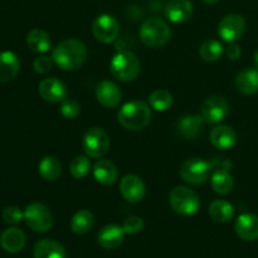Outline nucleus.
<instances>
[{"label": "nucleus", "instance_id": "37", "mask_svg": "<svg viewBox=\"0 0 258 258\" xmlns=\"http://www.w3.org/2000/svg\"><path fill=\"white\" fill-rule=\"evenodd\" d=\"M212 168L218 170V169H223V170H229L232 168V163L229 160H226V159L222 158H216L211 161Z\"/></svg>", "mask_w": 258, "mask_h": 258}, {"label": "nucleus", "instance_id": "8", "mask_svg": "<svg viewBox=\"0 0 258 258\" xmlns=\"http://www.w3.org/2000/svg\"><path fill=\"white\" fill-rule=\"evenodd\" d=\"M82 146L90 158H102L110 149V138L102 128L92 127L83 136Z\"/></svg>", "mask_w": 258, "mask_h": 258}, {"label": "nucleus", "instance_id": "25", "mask_svg": "<svg viewBox=\"0 0 258 258\" xmlns=\"http://www.w3.org/2000/svg\"><path fill=\"white\" fill-rule=\"evenodd\" d=\"M202 122H203V118L202 116L197 115H188L181 117L180 120L176 123V128H178V133L180 134L183 138L191 139L196 138L198 135L199 130H201Z\"/></svg>", "mask_w": 258, "mask_h": 258}, {"label": "nucleus", "instance_id": "2", "mask_svg": "<svg viewBox=\"0 0 258 258\" xmlns=\"http://www.w3.org/2000/svg\"><path fill=\"white\" fill-rule=\"evenodd\" d=\"M118 122L125 128L139 131L145 128L151 120L150 107L143 101H133L121 107L118 111Z\"/></svg>", "mask_w": 258, "mask_h": 258}, {"label": "nucleus", "instance_id": "14", "mask_svg": "<svg viewBox=\"0 0 258 258\" xmlns=\"http://www.w3.org/2000/svg\"><path fill=\"white\" fill-rule=\"evenodd\" d=\"M120 191L126 201L138 203L145 197V184L138 175H126L120 183Z\"/></svg>", "mask_w": 258, "mask_h": 258}, {"label": "nucleus", "instance_id": "23", "mask_svg": "<svg viewBox=\"0 0 258 258\" xmlns=\"http://www.w3.org/2000/svg\"><path fill=\"white\" fill-rule=\"evenodd\" d=\"M19 59L13 52L0 53V82H9L14 80L19 72Z\"/></svg>", "mask_w": 258, "mask_h": 258}, {"label": "nucleus", "instance_id": "19", "mask_svg": "<svg viewBox=\"0 0 258 258\" xmlns=\"http://www.w3.org/2000/svg\"><path fill=\"white\" fill-rule=\"evenodd\" d=\"M95 179L102 185H112L117 181L118 170L115 164L110 160H100L93 168Z\"/></svg>", "mask_w": 258, "mask_h": 258}, {"label": "nucleus", "instance_id": "6", "mask_svg": "<svg viewBox=\"0 0 258 258\" xmlns=\"http://www.w3.org/2000/svg\"><path fill=\"white\" fill-rule=\"evenodd\" d=\"M24 221L32 231L45 233L53 226V214L44 204L32 203L25 208Z\"/></svg>", "mask_w": 258, "mask_h": 258}, {"label": "nucleus", "instance_id": "20", "mask_svg": "<svg viewBox=\"0 0 258 258\" xmlns=\"http://www.w3.org/2000/svg\"><path fill=\"white\" fill-rule=\"evenodd\" d=\"M209 140L218 149H231L237 141V134L229 126H217L211 131Z\"/></svg>", "mask_w": 258, "mask_h": 258}, {"label": "nucleus", "instance_id": "3", "mask_svg": "<svg viewBox=\"0 0 258 258\" xmlns=\"http://www.w3.org/2000/svg\"><path fill=\"white\" fill-rule=\"evenodd\" d=\"M140 39L148 47H161L170 39V28L164 20L159 18H150L145 20L140 28Z\"/></svg>", "mask_w": 258, "mask_h": 258}, {"label": "nucleus", "instance_id": "12", "mask_svg": "<svg viewBox=\"0 0 258 258\" xmlns=\"http://www.w3.org/2000/svg\"><path fill=\"white\" fill-rule=\"evenodd\" d=\"M40 97L44 101L50 103L62 102L67 97V87L62 81L57 80V78H45L40 82L39 88Z\"/></svg>", "mask_w": 258, "mask_h": 258}, {"label": "nucleus", "instance_id": "17", "mask_svg": "<svg viewBox=\"0 0 258 258\" xmlns=\"http://www.w3.org/2000/svg\"><path fill=\"white\" fill-rule=\"evenodd\" d=\"M165 14L170 22L185 23L193 15V4L190 0H170L166 4Z\"/></svg>", "mask_w": 258, "mask_h": 258}, {"label": "nucleus", "instance_id": "31", "mask_svg": "<svg viewBox=\"0 0 258 258\" xmlns=\"http://www.w3.org/2000/svg\"><path fill=\"white\" fill-rule=\"evenodd\" d=\"M149 102H150V106L154 110L163 112V111L169 110L171 107L173 96L166 90H155L149 96Z\"/></svg>", "mask_w": 258, "mask_h": 258}, {"label": "nucleus", "instance_id": "9", "mask_svg": "<svg viewBox=\"0 0 258 258\" xmlns=\"http://www.w3.org/2000/svg\"><path fill=\"white\" fill-rule=\"evenodd\" d=\"M92 32L96 39L103 44H108L116 40L120 33V25L117 20L108 14L98 15L93 22Z\"/></svg>", "mask_w": 258, "mask_h": 258}, {"label": "nucleus", "instance_id": "35", "mask_svg": "<svg viewBox=\"0 0 258 258\" xmlns=\"http://www.w3.org/2000/svg\"><path fill=\"white\" fill-rule=\"evenodd\" d=\"M122 228L126 234H136L144 228V221L138 216H131L123 221Z\"/></svg>", "mask_w": 258, "mask_h": 258}, {"label": "nucleus", "instance_id": "36", "mask_svg": "<svg viewBox=\"0 0 258 258\" xmlns=\"http://www.w3.org/2000/svg\"><path fill=\"white\" fill-rule=\"evenodd\" d=\"M53 58L47 57V55H42V57H38L37 59L33 63V68L37 73H47L52 70L53 67Z\"/></svg>", "mask_w": 258, "mask_h": 258}, {"label": "nucleus", "instance_id": "26", "mask_svg": "<svg viewBox=\"0 0 258 258\" xmlns=\"http://www.w3.org/2000/svg\"><path fill=\"white\" fill-rule=\"evenodd\" d=\"M93 214L87 209L78 211L71 219V231L77 236H83L88 233L93 227Z\"/></svg>", "mask_w": 258, "mask_h": 258}, {"label": "nucleus", "instance_id": "7", "mask_svg": "<svg viewBox=\"0 0 258 258\" xmlns=\"http://www.w3.org/2000/svg\"><path fill=\"white\" fill-rule=\"evenodd\" d=\"M212 168L211 163L199 158L188 159L180 166V176L185 183L190 185H201L206 183L211 176Z\"/></svg>", "mask_w": 258, "mask_h": 258}, {"label": "nucleus", "instance_id": "24", "mask_svg": "<svg viewBox=\"0 0 258 258\" xmlns=\"http://www.w3.org/2000/svg\"><path fill=\"white\" fill-rule=\"evenodd\" d=\"M209 216L213 221L218 223H226L231 221L234 216V208L229 202L223 201V199H217L212 202L209 206Z\"/></svg>", "mask_w": 258, "mask_h": 258}, {"label": "nucleus", "instance_id": "28", "mask_svg": "<svg viewBox=\"0 0 258 258\" xmlns=\"http://www.w3.org/2000/svg\"><path fill=\"white\" fill-rule=\"evenodd\" d=\"M60 173H62V164L55 156H45L39 163V174L44 180H57Z\"/></svg>", "mask_w": 258, "mask_h": 258}, {"label": "nucleus", "instance_id": "21", "mask_svg": "<svg viewBox=\"0 0 258 258\" xmlns=\"http://www.w3.org/2000/svg\"><path fill=\"white\" fill-rule=\"evenodd\" d=\"M236 87L243 95L258 92V68H247L236 77Z\"/></svg>", "mask_w": 258, "mask_h": 258}, {"label": "nucleus", "instance_id": "10", "mask_svg": "<svg viewBox=\"0 0 258 258\" xmlns=\"http://www.w3.org/2000/svg\"><path fill=\"white\" fill-rule=\"evenodd\" d=\"M229 112L228 102L223 97L219 96H213L204 101L202 106V118L207 123H219L227 117Z\"/></svg>", "mask_w": 258, "mask_h": 258}, {"label": "nucleus", "instance_id": "11", "mask_svg": "<svg viewBox=\"0 0 258 258\" xmlns=\"http://www.w3.org/2000/svg\"><path fill=\"white\" fill-rule=\"evenodd\" d=\"M246 30V20L239 14L226 15L218 25V34L228 43L236 42Z\"/></svg>", "mask_w": 258, "mask_h": 258}, {"label": "nucleus", "instance_id": "1", "mask_svg": "<svg viewBox=\"0 0 258 258\" xmlns=\"http://www.w3.org/2000/svg\"><path fill=\"white\" fill-rule=\"evenodd\" d=\"M58 67L64 71L78 70L87 58V49L82 42L77 39H67L55 47L52 54Z\"/></svg>", "mask_w": 258, "mask_h": 258}, {"label": "nucleus", "instance_id": "16", "mask_svg": "<svg viewBox=\"0 0 258 258\" xmlns=\"http://www.w3.org/2000/svg\"><path fill=\"white\" fill-rule=\"evenodd\" d=\"M236 233L246 242L258 241V217L254 214H242L237 218Z\"/></svg>", "mask_w": 258, "mask_h": 258}, {"label": "nucleus", "instance_id": "18", "mask_svg": "<svg viewBox=\"0 0 258 258\" xmlns=\"http://www.w3.org/2000/svg\"><path fill=\"white\" fill-rule=\"evenodd\" d=\"M25 238L24 232L20 231L19 228H8L0 236V246L8 253H19L25 246Z\"/></svg>", "mask_w": 258, "mask_h": 258}, {"label": "nucleus", "instance_id": "32", "mask_svg": "<svg viewBox=\"0 0 258 258\" xmlns=\"http://www.w3.org/2000/svg\"><path fill=\"white\" fill-rule=\"evenodd\" d=\"M91 163L86 156H76L70 164L71 175L75 179H83L90 173Z\"/></svg>", "mask_w": 258, "mask_h": 258}, {"label": "nucleus", "instance_id": "38", "mask_svg": "<svg viewBox=\"0 0 258 258\" xmlns=\"http://www.w3.org/2000/svg\"><path fill=\"white\" fill-rule=\"evenodd\" d=\"M226 54H227V57L229 58V59L237 60L239 57H241V54H242L241 48H239L237 44H234V43H231V44H229V47L227 48Z\"/></svg>", "mask_w": 258, "mask_h": 258}, {"label": "nucleus", "instance_id": "33", "mask_svg": "<svg viewBox=\"0 0 258 258\" xmlns=\"http://www.w3.org/2000/svg\"><path fill=\"white\" fill-rule=\"evenodd\" d=\"M3 219L7 224L10 226H14L22 222V219H24V212H22V209L17 206H9L3 211L2 214Z\"/></svg>", "mask_w": 258, "mask_h": 258}, {"label": "nucleus", "instance_id": "5", "mask_svg": "<svg viewBox=\"0 0 258 258\" xmlns=\"http://www.w3.org/2000/svg\"><path fill=\"white\" fill-rule=\"evenodd\" d=\"M169 203L180 216H193L198 212L201 201L196 191L186 186H176L169 194Z\"/></svg>", "mask_w": 258, "mask_h": 258}, {"label": "nucleus", "instance_id": "27", "mask_svg": "<svg viewBox=\"0 0 258 258\" xmlns=\"http://www.w3.org/2000/svg\"><path fill=\"white\" fill-rule=\"evenodd\" d=\"M27 45L32 52L45 53L50 48L49 35L42 29H33L27 35Z\"/></svg>", "mask_w": 258, "mask_h": 258}, {"label": "nucleus", "instance_id": "15", "mask_svg": "<svg viewBox=\"0 0 258 258\" xmlns=\"http://www.w3.org/2000/svg\"><path fill=\"white\" fill-rule=\"evenodd\" d=\"M125 231L117 224H107L98 233V244L105 249L118 248L125 241Z\"/></svg>", "mask_w": 258, "mask_h": 258}, {"label": "nucleus", "instance_id": "22", "mask_svg": "<svg viewBox=\"0 0 258 258\" xmlns=\"http://www.w3.org/2000/svg\"><path fill=\"white\" fill-rule=\"evenodd\" d=\"M34 258H67L66 249L53 239H42L37 242L33 251Z\"/></svg>", "mask_w": 258, "mask_h": 258}, {"label": "nucleus", "instance_id": "29", "mask_svg": "<svg viewBox=\"0 0 258 258\" xmlns=\"http://www.w3.org/2000/svg\"><path fill=\"white\" fill-rule=\"evenodd\" d=\"M211 184L212 189L217 194L224 196V194H228L232 190V188H233V178L228 173V170L218 169V170H214L211 179Z\"/></svg>", "mask_w": 258, "mask_h": 258}, {"label": "nucleus", "instance_id": "40", "mask_svg": "<svg viewBox=\"0 0 258 258\" xmlns=\"http://www.w3.org/2000/svg\"><path fill=\"white\" fill-rule=\"evenodd\" d=\"M254 62H256V64H257V67H258V50H257L256 55H254Z\"/></svg>", "mask_w": 258, "mask_h": 258}, {"label": "nucleus", "instance_id": "34", "mask_svg": "<svg viewBox=\"0 0 258 258\" xmlns=\"http://www.w3.org/2000/svg\"><path fill=\"white\" fill-rule=\"evenodd\" d=\"M80 103L75 100H71V98H66L62 101V106H60V112L68 120H73L78 116L80 113Z\"/></svg>", "mask_w": 258, "mask_h": 258}, {"label": "nucleus", "instance_id": "39", "mask_svg": "<svg viewBox=\"0 0 258 258\" xmlns=\"http://www.w3.org/2000/svg\"><path fill=\"white\" fill-rule=\"evenodd\" d=\"M204 3H207V4H214V3H217L218 0H203Z\"/></svg>", "mask_w": 258, "mask_h": 258}, {"label": "nucleus", "instance_id": "4", "mask_svg": "<svg viewBox=\"0 0 258 258\" xmlns=\"http://www.w3.org/2000/svg\"><path fill=\"white\" fill-rule=\"evenodd\" d=\"M110 72L117 80L130 82L140 73V62L131 52L117 53L110 63Z\"/></svg>", "mask_w": 258, "mask_h": 258}, {"label": "nucleus", "instance_id": "30", "mask_svg": "<svg viewBox=\"0 0 258 258\" xmlns=\"http://www.w3.org/2000/svg\"><path fill=\"white\" fill-rule=\"evenodd\" d=\"M223 54V45L216 39H208L199 48V55L206 62H216Z\"/></svg>", "mask_w": 258, "mask_h": 258}, {"label": "nucleus", "instance_id": "13", "mask_svg": "<svg viewBox=\"0 0 258 258\" xmlns=\"http://www.w3.org/2000/svg\"><path fill=\"white\" fill-rule=\"evenodd\" d=\"M96 98L106 108H113L122 100V92L116 83L102 81L96 87Z\"/></svg>", "mask_w": 258, "mask_h": 258}]
</instances>
